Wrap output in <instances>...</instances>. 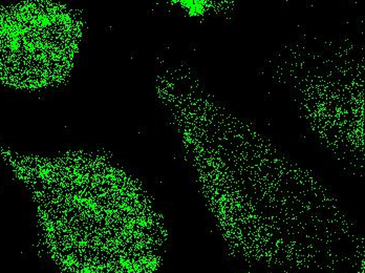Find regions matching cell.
Listing matches in <instances>:
<instances>
[{"label":"cell","instance_id":"6da1fadb","mask_svg":"<svg viewBox=\"0 0 365 273\" xmlns=\"http://www.w3.org/2000/svg\"><path fill=\"white\" fill-rule=\"evenodd\" d=\"M44 250L59 273H145L155 257L125 230L115 174L100 163L40 172Z\"/></svg>","mask_w":365,"mask_h":273}]
</instances>
